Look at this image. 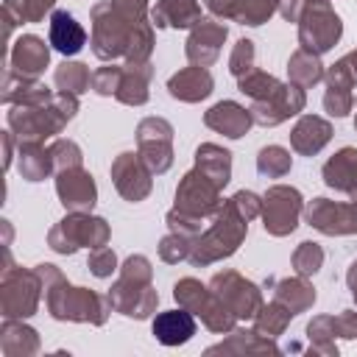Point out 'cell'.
I'll return each mask as SVG.
<instances>
[{
	"label": "cell",
	"instance_id": "f6af8a7d",
	"mask_svg": "<svg viewBox=\"0 0 357 357\" xmlns=\"http://www.w3.org/2000/svg\"><path fill=\"white\" fill-rule=\"evenodd\" d=\"M354 106V95L349 86H337V84H326V92H324V109L335 117H343L349 114Z\"/></svg>",
	"mask_w": 357,
	"mask_h": 357
},
{
	"label": "cell",
	"instance_id": "74e56055",
	"mask_svg": "<svg viewBox=\"0 0 357 357\" xmlns=\"http://www.w3.org/2000/svg\"><path fill=\"white\" fill-rule=\"evenodd\" d=\"M151 50H153V22L142 20L131 33V42L126 50V64H145L151 59Z\"/></svg>",
	"mask_w": 357,
	"mask_h": 357
},
{
	"label": "cell",
	"instance_id": "6125c7cd",
	"mask_svg": "<svg viewBox=\"0 0 357 357\" xmlns=\"http://www.w3.org/2000/svg\"><path fill=\"white\" fill-rule=\"evenodd\" d=\"M354 103H357V100H354Z\"/></svg>",
	"mask_w": 357,
	"mask_h": 357
},
{
	"label": "cell",
	"instance_id": "7a4b0ae2",
	"mask_svg": "<svg viewBox=\"0 0 357 357\" xmlns=\"http://www.w3.org/2000/svg\"><path fill=\"white\" fill-rule=\"evenodd\" d=\"M78 112V95L70 92H56L47 103L39 106H11L8 112V128L11 134L22 142H42L53 134H59Z\"/></svg>",
	"mask_w": 357,
	"mask_h": 357
},
{
	"label": "cell",
	"instance_id": "1f68e13d",
	"mask_svg": "<svg viewBox=\"0 0 357 357\" xmlns=\"http://www.w3.org/2000/svg\"><path fill=\"white\" fill-rule=\"evenodd\" d=\"M192 315H198L204 321V326L212 329V332H231L234 324H237V315L229 310V304L218 293H212V287H209L206 298L201 301V307Z\"/></svg>",
	"mask_w": 357,
	"mask_h": 357
},
{
	"label": "cell",
	"instance_id": "f546056e",
	"mask_svg": "<svg viewBox=\"0 0 357 357\" xmlns=\"http://www.w3.org/2000/svg\"><path fill=\"white\" fill-rule=\"evenodd\" d=\"M0 349L8 357H25V354H36L39 351V337L31 326L17 324V318H6L3 329H0Z\"/></svg>",
	"mask_w": 357,
	"mask_h": 357
},
{
	"label": "cell",
	"instance_id": "8d00e7d4",
	"mask_svg": "<svg viewBox=\"0 0 357 357\" xmlns=\"http://www.w3.org/2000/svg\"><path fill=\"white\" fill-rule=\"evenodd\" d=\"M218 351H254V354L271 351V354H276L279 349L273 346V337H265V335H259V332L254 329V332H234L231 340L218 343V346L209 349V354H218Z\"/></svg>",
	"mask_w": 357,
	"mask_h": 357
},
{
	"label": "cell",
	"instance_id": "ba28073f",
	"mask_svg": "<svg viewBox=\"0 0 357 357\" xmlns=\"http://www.w3.org/2000/svg\"><path fill=\"white\" fill-rule=\"evenodd\" d=\"M340 33H343V22L332 11L329 0H310V6L298 20V45L321 56L337 45Z\"/></svg>",
	"mask_w": 357,
	"mask_h": 357
},
{
	"label": "cell",
	"instance_id": "5bb4252c",
	"mask_svg": "<svg viewBox=\"0 0 357 357\" xmlns=\"http://www.w3.org/2000/svg\"><path fill=\"white\" fill-rule=\"evenodd\" d=\"M304 89L301 86H296V84H282L271 98H265V100H254L251 103V120L257 123V126H262V128H273V126H279V123H284L287 117H293V114H298L301 109H304Z\"/></svg>",
	"mask_w": 357,
	"mask_h": 357
},
{
	"label": "cell",
	"instance_id": "b9f144b4",
	"mask_svg": "<svg viewBox=\"0 0 357 357\" xmlns=\"http://www.w3.org/2000/svg\"><path fill=\"white\" fill-rule=\"evenodd\" d=\"M279 11V0H240L237 22L243 25H262Z\"/></svg>",
	"mask_w": 357,
	"mask_h": 357
},
{
	"label": "cell",
	"instance_id": "52a82bcc",
	"mask_svg": "<svg viewBox=\"0 0 357 357\" xmlns=\"http://www.w3.org/2000/svg\"><path fill=\"white\" fill-rule=\"evenodd\" d=\"M45 284L42 276L33 271H22V268H3V282H0V310L6 318H28L36 312L39 307V296H42Z\"/></svg>",
	"mask_w": 357,
	"mask_h": 357
},
{
	"label": "cell",
	"instance_id": "277c9868",
	"mask_svg": "<svg viewBox=\"0 0 357 357\" xmlns=\"http://www.w3.org/2000/svg\"><path fill=\"white\" fill-rule=\"evenodd\" d=\"M245 231H248V220L234 209L231 201H223L212 226L192 240L190 262L192 265H212L223 257H231L240 248V243L245 240Z\"/></svg>",
	"mask_w": 357,
	"mask_h": 357
},
{
	"label": "cell",
	"instance_id": "ffe728a7",
	"mask_svg": "<svg viewBox=\"0 0 357 357\" xmlns=\"http://www.w3.org/2000/svg\"><path fill=\"white\" fill-rule=\"evenodd\" d=\"M212 84H215L212 81V73L206 67L192 64V67H184L176 75H170L167 89H170L173 98L184 100V103H198V100H204L212 92Z\"/></svg>",
	"mask_w": 357,
	"mask_h": 357
},
{
	"label": "cell",
	"instance_id": "4316f807",
	"mask_svg": "<svg viewBox=\"0 0 357 357\" xmlns=\"http://www.w3.org/2000/svg\"><path fill=\"white\" fill-rule=\"evenodd\" d=\"M195 167L223 190L231 178V153L215 142H204L195 151Z\"/></svg>",
	"mask_w": 357,
	"mask_h": 357
},
{
	"label": "cell",
	"instance_id": "9a60e30c",
	"mask_svg": "<svg viewBox=\"0 0 357 357\" xmlns=\"http://www.w3.org/2000/svg\"><path fill=\"white\" fill-rule=\"evenodd\" d=\"M151 176L153 173H151V167L145 165V159L139 153L126 151V153H120L112 162V181H114L117 192L126 201H131V204L148 198V192H151Z\"/></svg>",
	"mask_w": 357,
	"mask_h": 357
},
{
	"label": "cell",
	"instance_id": "6da1fadb",
	"mask_svg": "<svg viewBox=\"0 0 357 357\" xmlns=\"http://www.w3.org/2000/svg\"><path fill=\"white\" fill-rule=\"evenodd\" d=\"M36 273L42 276L45 284V301L53 318L59 321H89V324H103L112 301L109 296H98L86 287H73L61 276L56 265H36Z\"/></svg>",
	"mask_w": 357,
	"mask_h": 357
},
{
	"label": "cell",
	"instance_id": "ab89813d",
	"mask_svg": "<svg viewBox=\"0 0 357 357\" xmlns=\"http://www.w3.org/2000/svg\"><path fill=\"white\" fill-rule=\"evenodd\" d=\"M290 165H293L290 153L279 145H268L257 156V170L259 176H268V178H282L284 173H290Z\"/></svg>",
	"mask_w": 357,
	"mask_h": 357
},
{
	"label": "cell",
	"instance_id": "60d3db41",
	"mask_svg": "<svg viewBox=\"0 0 357 357\" xmlns=\"http://www.w3.org/2000/svg\"><path fill=\"white\" fill-rule=\"evenodd\" d=\"M307 335H310V343H312V351H324V354H337L332 337H335V315H318L310 321L307 326Z\"/></svg>",
	"mask_w": 357,
	"mask_h": 357
},
{
	"label": "cell",
	"instance_id": "c3c4849f",
	"mask_svg": "<svg viewBox=\"0 0 357 357\" xmlns=\"http://www.w3.org/2000/svg\"><path fill=\"white\" fill-rule=\"evenodd\" d=\"M254 70V42L251 39H240L229 56V73L234 78H243L245 73Z\"/></svg>",
	"mask_w": 357,
	"mask_h": 357
},
{
	"label": "cell",
	"instance_id": "7c38bea8",
	"mask_svg": "<svg viewBox=\"0 0 357 357\" xmlns=\"http://www.w3.org/2000/svg\"><path fill=\"white\" fill-rule=\"evenodd\" d=\"M209 287H212V293H218L229 304V310L237 315V321L240 318H254L259 312V307H262L259 287L254 282L243 279L237 271H220V273H215L212 282H209Z\"/></svg>",
	"mask_w": 357,
	"mask_h": 357
},
{
	"label": "cell",
	"instance_id": "484cf974",
	"mask_svg": "<svg viewBox=\"0 0 357 357\" xmlns=\"http://www.w3.org/2000/svg\"><path fill=\"white\" fill-rule=\"evenodd\" d=\"M86 42V33L84 28L75 22L73 14L67 11H53L50 14V45L64 53V56H75Z\"/></svg>",
	"mask_w": 357,
	"mask_h": 357
},
{
	"label": "cell",
	"instance_id": "3957f363",
	"mask_svg": "<svg viewBox=\"0 0 357 357\" xmlns=\"http://www.w3.org/2000/svg\"><path fill=\"white\" fill-rule=\"evenodd\" d=\"M151 259L142 254H134L123 262L120 279L109 290V301L117 312L128 318H148L156 310V290L151 284Z\"/></svg>",
	"mask_w": 357,
	"mask_h": 357
},
{
	"label": "cell",
	"instance_id": "836d02e7",
	"mask_svg": "<svg viewBox=\"0 0 357 357\" xmlns=\"http://www.w3.org/2000/svg\"><path fill=\"white\" fill-rule=\"evenodd\" d=\"M56 0H6L3 3V17H6V33L17 22H39L45 11L53 8Z\"/></svg>",
	"mask_w": 357,
	"mask_h": 357
},
{
	"label": "cell",
	"instance_id": "7402d4cb",
	"mask_svg": "<svg viewBox=\"0 0 357 357\" xmlns=\"http://www.w3.org/2000/svg\"><path fill=\"white\" fill-rule=\"evenodd\" d=\"M153 337L162 343V346H178V343H187L192 335H195V318L190 310L178 307V310H167V312H159L153 318Z\"/></svg>",
	"mask_w": 357,
	"mask_h": 357
},
{
	"label": "cell",
	"instance_id": "4dcf8cb0",
	"mask_svg": "<svg viewBox=\"0 0 357 357\" xmlns=\"http://www.w3.org/2000/svg\"><path fill=\"white\" fill-rule=\"evenodd\" d=\"M276 301H282L293 315L304 312L307 307H312L315 301V287L307 282V276H293V279H282L276 282Z\"/></svg>",
	"mask_w": 357,
	"mask_h": 357
},
{
	"label": "cell",
	"instance_id": "83f0119b",
	"mask_svg": "<svg viewBox=\"0 0 357 357\" xmlns=\"http://www.w3.org/2000/svg\"><path fill=\"white\" fill-rule=\"evenodd\" d=\"M151 64H126L123 67V81H120V89H117V100L120 103H128V106H142L148 100V84H151Z\"/></svg>",
	"mask_w": 357,
	"mask_h": 357
},
{
	"label": "cell",
	"instance_id": "7bdbcfd3",
	"mask_svg": "<svg viewBox=\"0 0 357 357\" xmlns=\"http://www.w3.org/2000/svg\"><path fill=\"white\" fill-rule=\"evenodd\" d=\"M324 265V248L318 243H301L296 251H293V268L298 276H312L318 273Z\"/></svg>",
	"mask_w": 357,
	"mask_h": 357
},
{
	"label": "cell",
	"instance_id": "44dd1931",
	"mask_svg": "<svg viewBox=\"0 0 357 357\" xmlns=\"http://www.w3.org/2000/svg\"><path fill=\"white\" fill-rule=\"evenodd\" d=\"M332 139V126L318 114H304L290 131V145L301 156H315Z\"/></svg>",
	"mask_w": 357,
	"mask_h": 357
},
{
	"label": "cell",
	"instance_id": "d6a6232c",
	"mask_svg": "<svg viewBox=\"0 0 357 357\" xmlns=\"http://www.w3.org/2000/svg\"><path fill=\"white\" fill-rule=\"evenodd\" d=\"M287 75H290V84L307 89V86H312L324 78V64H321L318 53H310V50L298 47L287 61Z\"/></svg>",
	"mask_w": 357,
	"mask_h": 357
},
{
	"label": "cell",
	"instance_id": "9f6ffc18",
	"mask_svg": "<svg viewBox=\"0 0 357 357\" xmlns=\"http://www.w3.org/2000/svg\"><path fill=\"white\" fill-rule=\"evenodd\" d=\"M206 8L215 14V17H223V20H237V11H240V0H204Z\"/></svg>",
	"mask_w": 357,
	"mask_h": 357
},
{
	"label": "cell",
	"instance_id": "8fae6325",
	"mask_svg": "<svg viewBox=\"0 0 357 357\" xmlns=\"http://www.w3.org/2000/svg\"><path fill=\"white\" fill-rule=\"evenodd\" d=\"M137 145L151 173L159 176L173 165V126L165 117H145L137 126Z\"/></svg>",
	"mask_w": 357,
	"mask_h": 357
},
{
	"label": "cell",
	"instance_id": "db71d44e",
	"mask_svg": "<svg viewBox=\"0 0 357 357\" xmlns=\"http://www.w3.org/2000/svg\"><path fill=\"white\" fill-rule=\"evenodd\" d=\"M112 6H114V11L120 14V17H126L128 22H142L145 20V14H148V0H109Z\"/></svg>",
	"mask_w": 357,
	"mask_h": 357
},
{
	"label": "cell",
	"instance_id": "f35d334b",
	"mask_svg": "<svg viewBox=\"0 0 357 357\" xmlns=\"http://www.w3.org/2000/svg\"><path fill=\"white\" fill-rule=\"evenodd\" d=\"M279 86H282V84H279L273 75L262 73V70H251V73H245L243 78H237V89H240L243 95H248L251 100H265V98H271Z\"/></svg>",
	"mask_w": 357,
	"mask_h": 357
},
{
	"label": "cell",
	"instance_id": "603a6c76",
	"mask_svg": "<svg viewBox=\"0 0 357 357\" xmlns=\"http://www.w3.org/2000/svg\"><path fill=\"white\" fill-rule=\"evenodd\" d=\"M53 98V92L39 84L36 78H25V75H17L14 70H6V78H3V103L8 106H39V103H47Z\"/></svg>",
	"mask_w": 357,
	"mask_h": 357
},
{
	"label": "cell",
	"instance_id": "7dc6e473",
	"mask_svg": "<svg viewBox=\"0 0 357 357\" xmlns=\"http://www.w3.org/2000/svg\"><path fill=\"white\" fill-rule=\"evenodd\" d=\"M50 156H53V167L67 170V167H81V148L73 139H56L50 145Z\"/></svg>",
	"mask_w": 357,
	"mask_h": 357
},
{
	"label": "cell",
	"instance_id": "681fc988",
	"mask_svg": "<svg viewBox=\"0 0 357 357\" xmlns=\"http://www.w3.org/2000/svg\"><path fill=\"white\" fill-rule=\"evenodd\" d=\"M120 81H123V67H114V64L92 73V89L98 95H117Z\"/></svg>",
	"mask_w": 357,
	"mask_h": 357
},
{
	"label": "cell",
	"instance_id": "cb8c5ba5",
	"mask_svg": "<svg viewBox=\"0 0 357 357\" xmlns=\"http://www.w3.org/2000/svg\"><path fill=\"white\" fill-rule=\"evenodd\" d=\"M324 181L326 187L357 198V148H340L324 165Z\"/></svg>",
	"mask_w": 357,
	"mask_h": 357
},
{
	"label": "cell",
	"instance_id": "bcb514c9",
	"mask_svg": "<svg viewBox=\"0 0 357 357\" xmlns=\"http://www.w3.org/2000/svg\"><path fill=\"white\" fill-rule=\"evenodd\" d=\"M190 251H192V240L190 237H184V234H176V231H170L162 243H159V257L165 259V262H181V259H190Z\"/></svg>",
	"mask_w": 357,
	"mask_h": 357
},
{
	"label": "cell",
	"instance_id": "d6986e66",
	"mask_svg": "<svg viewBox=\"0 0 357 357\" xmlns=\"http://www.w3.org/2000/svg\"><path fill=\"white\" fill-rule=\"evenodd\" d=\"M204 123L212 128V131H218V134H223V137H229V139H240L248 128H251V112L245 109V106H240V103H234V100H220V103H215L206 114H204Z\"/></svg>",
	"mask_w": 357,
	"mask_h": 357
},
{
	"label": "cell",
	"instance_id": "e0dca14e",
	"mask_svg": "<svg viewBox=\"0 0 357 357\" xmlns=\"http://www.w3.org/2000/svg\"><path fill=\"white\" fill-rule=\"evenodd\" d=\"M226 42V25L212 22V20H201L198 25L190 28L187 36V59L198 67H209L218 61L220 47Z\"/></svg>",
	"mask_w": 357,
	"mask_h": 357
},
{
	"label": "cell",
	"instance_id": "4fadbf2b",
	"mask_svg": "<svg viewBox=\"0 0 357 357\" xmlns=\"http://www.w3.org/2000/svg\"><path fill=\"white\" fill-rule=\"evenodd\" d=\"M304 218L321 234H357V198L351 204L315 198L307 204Z\"/></svg>",
	"mask_w": 357,
	"mask_h": 357
},
{
	"label": "cell",
	"instance_id": "30bf717a",
	"mask_svg": "<svg viewBox=\"0 0 357 357\" xmlns=\"http://www.w3.org/2000/svg\"><path fill=\"white\" fill-rule=\"evenodd\" d=\"M223 206V198H220V187L215 181H209L198 167L190 170L178 190H176V206L178 212H187L192 218H209V215H218V209Z\"/></svg>",
	"mask_w": 357,
	"mask_h": 357
},
{
	"label": "cell",
	"instance_id": "f907efd6",
	"mask_svg": "<svg viewBox=\"0 0 357 357\" xmlns=\"http://www.w3.org/2000/svg\"><path fill=\"white\" fill-rule=\"evenodd\" d=\"M167 226H170V231L195 240V237L201 234V226H204V223H201V218H192V215H187V212L170 209V212H167Z\"/></svg>",
	"mask_w": 357,
	"mask_h": 357
},
{
	"label": "cell",
	"instance_id": "91938a15",
	"mask_svg": "<svg viewBox=\"0 0 357 357\" xmlns=\"http://www.w3.org/2000/svg\"><path fill=\"white\" fill-rule=\"evenodd\" d=\"M3 148H6V167L11 165V131L3 134Z\"/></svg>",
	"mask_w": 357,
	"mask_h": 357
},
{
	"label": "cell",
	"instance_id": "816d5d0a",
	"mask_svg": "<svg viewBox=\"0 0 357 357\" xmlns=\"http://www.w3.org/2000/svg\"><path fill=\"white\" fill-rule=\"evenodd\" d=\"M114 268H117V257H114V251H112L109 245L92 248V254H89V271H92L95 276L106 279V276H112Z\"/></svg>",
	"mask_w": 357,
	"mask_h": 357
},
{
	"label": "cell",
	"instance_id": "ac0fdd59",
	"mask_svg": "<svg viewBox=\"0 0 357 357\" xmlns=\"http://www.w3.org/2000/svg\"><path fill=\"white\" fill-rule=\"evenodd\" d=\"M50 61V47L45 45V39L33 36V33H25L20 36L14 45H11V53H8V70H14L17 75H25V78H36Z\"/></svg>",
	"mask_w": 357,
	"mask_h": 357
},
{
	"label": "cell",
	"instance_id": "680465c9",
	"mask_svg": "<svg viewBox=\"0 0 357 357\" xmlns=\"http://www.w3.org/2000/svg\"><path fill=\"white\" fill-rule=\"evenodd\" d=\"M346 282H349V290H351V296H354V301H357V262H351V268H349V273H346Z\"/></svg>",
	"mask_w": 357,
	"mask_h": 357
},
{
	"label": "cell",
	"instance_id": "e575fe53",
	"mask_svg": "<svg viewBox=\"0 0 357 357\" xmlns=\"http://www.w3.org/2000/svg\"><path fill=\"white\" fill-rule=\"evenodd\" d=\"M290 318H293V312L282 301L273 298L271 304H262L259 312L254 315V329L259 335H265V337H276V335L284 332V326L290 324Z\"/></svg>",
	"mask_w": 357,
	"mask_h": 357
},
{
	"label": "cell",
	"instance_id": "f1b7e54d",
	"mask_svg": "<svg viewBox=\"0 0 357 357\" xmlns=\"http://www.w3.org/2000/svg\"><path fill=\"white\" fill-rule=\"evenodd\" d=\"M53 156H50V148H45L42 142H31V139H22L20 142V173L22 178L28 181H42L53 173Z\"/></svg>",
	"mask_w": 357,
	"mask_h": 357
},
{
	"label": "cell",
	"instance_id": "d4e9b609",
	"mask_svg": "<svg viewBox=\"0 0 357 357\" xmlns=\"http://www.w3.org/2000/svg\"><path fill=\"white\" fill-rule=\"evenodd\" d=\"M151 20L156 28H192L204 17L198 0H156Z\"/></svg>",
	"mask_w": 357,
	"mask_h": 357
},
{
	"label": "cell",
	"instance_id": "9c48e42d",
	"mask_svg": "<svg viewBox=\"0 0 357 357\" xmlns=\"http://www.w3.org/2000/svg\"><path fill=\"white\" fill-rule=\"evenodd\" d=\"M301 192L287 184H276L262 195V226L273 237H284L298 226Z\"/></svg>",
	"mask_w": 357,
	"mask_h": 357
},
{
	"label": "cell",
	"instance_id": "6f0895ef",
	"mask_svg": "<svg viewBox=\"0 0 357 357\" xmlns=\"http://www.w3.org/2000/svg\"><path fill=\"white\" fill-rule=\"evenodd\" d=\"M307 6H310V0H279V14L287 22H298Z\"/></svg>",
	"mask_w": 357,
	"mask_h": 357
},
{
	"label": "cell",
	"instance_id": "11a10c76",
	"mask_svg": "<svg viewBox=\"0 0 357 357\" xmlns=\"http://www.w3.org/2000/svg\"><path fill=\"white\" fill-rule=\"evenodd\" d=\"M335 335L357 337V312L354 310H343L340 315H335Z\"/></svg>",
	"mask_w": 357,
	"mask_h": 357
},
{
	"label": "cell",
	"instance_id": "2e32d148",
	"mask_svg": "<svg viewBox=\"0 0 357 357\" xmlns=\"http://www.w3.org/2000/svg\"><path fill=\"white\" fill-rule=\"evenodd\" d=\"M56 192L70 212H92L98 201V190L92 176L84 167H67L56 173Z\"/></svg>",
	"mask_w": 357,
	"mask_h": 357
},
{
	"label": "cell",
	"instance_id": "94428289",
	"mask_svg": "<svg viewBox=\"0 0 357 357\" xmlns=\"http://www.w3.org/2000/svg\"><path fill=\"white\" fill-rule=\"evenodd\" d=\"M354 128H357V117H354Z\"/></svg>",
	"mask_w": 357,
	"mask_h": 357
},
{
	"label": "cell",
	"instance_id": "ee69618b",
	"mask_svg": "<svg viewBox=\"0 0 357 357\" xmlns=\"http://www.w3.org/2000/svg\"><path fill=\"white\" fill-rule=\"evenodd\" d=\"M206 293H209V287H204L198 279H190V276L187 279H178L176 287H173V296H176L178 307H184L190 312H195L201 307V301L206 298Z\"/></svg>",
	"mask_w": 357,
	"mask_h": 357
},
{
	"label": "cell",
	"instance_id": "d590c367",
	"mask_svg": "<svg viewBox=\"0 0 357 357\" xmlns=\"http://www.w3.org/2000/svg\"><path fill=\"white\" fill-rule=\"evenodd\" d=\"M59 92H70V95H81L92 86V73L86 70V64L81 61H64L56 67V75H53Z\"/></svg>",
	"mask_w": 357,
	"mask_h": 357
},
{
	"label": "cell",
	"instance_id": "5b68a950",
	"mask_svg": "<svg viewBox=\"0 0 357 357\" xmlns=\"http://www.w3.org/2000/svg\"><path fill=\"white\" fill-rule=\"evenodd\" d=\"M106 243H109V223L89 212H70L47 234V245L59 254H75L81 245L100 248Z\"/></svg>",
	"mask_w": 357,
	"mask_h": 357
},
{
	"label": "cell",
	"instance_id": "f5cc1de1",
	"mask_svg": "<svg viewBox=\"0 0 357 357\" xmlns=\"http://www.w3.org/2000/svg\"><path fill=\"white\" fill-rule=\"evenodd\" d=\"M229 201L234 204V209H237L245 220H251V218H257V215L262 212V198H259V195H254V192H248V190L234 192Z\"/></svg>",
	"mask_w": 357,
	"mask_h": 357
},
{
	"label": "cell",
	"instance_id": "8992f818",
	"mask_svg": "<svg viewBox=\"0 0 357 357\" xmlns=\"http://www.w3.org/2000/svg\"><path fill=\"white\" fill-rule=\"evenodd\" d=\"M137 25L128 22L126 17H120L112 3H98L92 8V53L103 61L126 56L131 33Z\"/></svg>",
	"mask_w": 357,
	"mask_h": 357
}]
</instances>
